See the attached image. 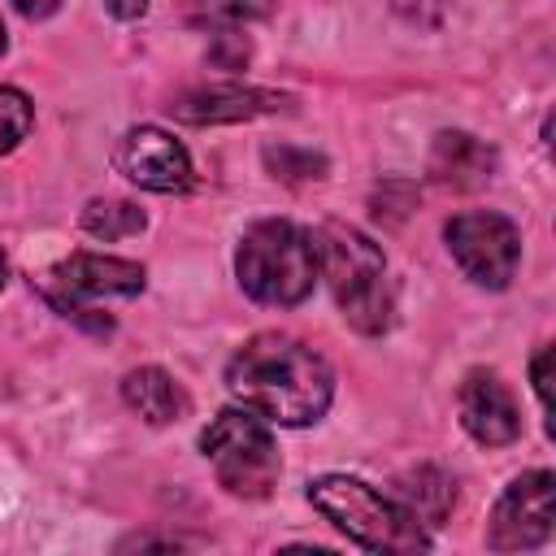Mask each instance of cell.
Here are the masks:
<instances>
[{
  "label": "cell",
  "instance_id": "1",
  "mask_svg": "<svg viewBox=\"0 0 556 556\" xmlns=\"http://www.w3.org/2000/svg\"><path fill=\"white\" fill-rule=\"evenodd\" d=\"M226 391L269 426H313L334 400V374L308 343L261 330L226 361Z\"/></svg>",
  "mask_w": 556,
  "mask_h": 556
},
{
  "label": "cell",
  "instance_id": "2",
  "mask_svg": "<svg viewBox=\"0 0 556 556\" xmlns=\"http://www.w3.org/2000/svg\"><path fill=\"white\" fill-rule=\"evenodd\" d=\"M313 248H317V274H326L343 321L356 334H382L391 326V282H387L382 248L343 222H326L313 235Z\"/></svg>",
  "mask_w": 556,
  "mask_h": 556
},
{
  "label": "cell",
  "instance_id": "3",
  "mask_svg": "<svg viewBox=\"0 0 556 556\" xmlns=\"http://www.w3.org/2000/svg\"><path fill=\"white\" fill-rule=\"evenodd\" d=\"M239 287L269 308H291L313 295L317 282V248L313 235L287 217L252 222L235 252Z\"/></svg>",
  "mask_w": 556,
  "mask_h": 556
},
{
  "label": "cell",
  "instance_id": "4",
  "mask_svg": "<svg viewBox=\"0 0 556 556\" xmlns=\"http://www.w3.org/2000/svg\"><path fill=\"white\" fill-rule=\"evenodd\" d=\"M308 504L365 552H426L430 547L426 526L395 495H382L378 486L361 478L321 473L308 482Z\"/></svg>",
  "mask_w": 556,
  "mask_h": 556
},
{
  "label": "cell",
  "instance_id": "5",
  "mask_svg": "<svg viewBox=\"0 0 556 556\" xmlns=\"http://www.w3.org/2000/svg\"><path fill=\"white\" fill-rule=\"evenodd\" d=\"M200 452L213 465L222 491L235 500H265L278 482V469H282L274 426L243 404L222 408L200 430Z\"/></svg>",
  "mask_w": 556,
  "mask_h": 556
},
{
  "label": "cell",
  "instance_id": "6",
  "mask_svg": "<svg viewBox=\"0 0 556 556\" xmlns=\"http://www.w3.org/2000/svg\"><path fill=\"white\" fill-rule=\"evenodd\" d=\"M143 287H148V274L139 261L104 256V252H74L39 278V295L61 317H74V321H87V313H96V304L130 300Z\"/></svg>",
  "mask_w": 556,
  "mask_h": 556
},
{
  "label": "cell",
  "instance_id": "7",
  "mask_svg": "<svg viewBox=\"0 0 556 556\" xmlns=\"http://www.w3.org/2000/svg\"><path fill=\"white\" fill-rule=\"evenodd\" d=\"M443 239H447L456 269L473 287L504 291L521 265V235L504 213H491V208L456 213V217H447Z\"/></svg>",
  "mask_w": 556,
  "mask_h": 556
},
{
  "label": "cell",
  "instance_id": "8",
  "mask_svg": "<svg viewBox=\"0 0 556 556\" xmlns=\"http://www.w3.org/2000/svg\"><path fill=\"white\" fill-rule=\"evenodd\" d=\"M556 521V478L552 469H530L504 486V495L491 508L486 521V547L491 552H526L547 543Z\"/></svg>",
  "mask_w": 556,
  "mask_h": 556
},
{
  "label": "cell",
  "instance_id": "9",
  "mask_svg": "<svg viewBox=\"0 0 556 556\" xmlns=\"http://www.w3.org/2000/svg\"><path fill=\"white\" fill-rule=\"evenodd\" d=\"M113 165L122 178L156 195L191 187V152L161 126H130L113 148Z\"/></svg>",
  "mask_w": 556,
  "mask_h": 556
},
{
  "label": "cell",
  "instance_id": "10",
  "mask_svg": "<svg viewBox=\"0 0 556 556\" xmlns=\"http://www.w3.org/2000/svg\"><path fill=\"white\" fill-rule=\"evenodd\" d=\"M456 413H460L465 434L482 447H504L521 434L517 400L500 382V374H491V369H469L465 374V382L456 391Z\"/></svg>",
  "mask_w": 556,
  "mask_h": 556
},
{
  "label": "cell",
  "instance_id": "11",
  "mask_svg": "<svg viewBox=\"0 0 556 556\" xmlns=\"http://www.w3.org/2000/svg\"><path fill=\"white\" fill-rule=\"evenodd\" d=\"M282 104H291V100L278 96V91H265V87L213 83V87L182 91L169 104V113L178 122H191V126H213V122H248V117H261V113H278Z\"/></svg>",
  "mask_w": 556,
  "mask_h": 556
},
{
  "label": "cell",
  "instance_id": "12",
  "mask_svg": "<svg viewBox=\"0 0 556 556\" xmlns=\"http://www.w3.org/2000/svg\"><path fill=\"white\" fill-rule=\"evenodd\" d=\"M495 174V148L465 130H439L430 143V178L456 191H473Z\"/></svg>",
  "mask_w": 556,
  "mask_h": 556
},
{
  "label": "cell",
  "instance_id": "13",
  "mask_svg": "<svg viewBox=\"0 0 556 556\" xmlns=\"http://www.w3.org/2000/svg\"><path fill=\"white\" fill-rule=\"evenodd\" d=\"M122 400L148 421V426H169V421H182L191 400L187 391L174 382V374H165L161 365H139L122 378Z\"/></svg>",
  "mask_w": 556,
  "mask_h": 556
},
{
  "label": "cell",
  "instance_id": "14",
  "mask_svg": "<svg viewBox=\"0 0 556 556\" xmlns=\"http://www.w3.org/2000/svg\"><path fill=\"white\" fill-rule=\"evenodd\" d=\"M395 500L421 521V526H443V517L456 504V482L439 465H417L395 482Z\"/></svg>",
  "mask_w": 556,
  "mask_h": 556
},
{
  "label": "cell",
  "instance_id": "15",
  "mask_svg": "<svg viewBox=\"0 0 556 556\" xmlns=\"http://www.w3.org/2000/svg\"><path fill=\"white\" fill-rule=\"evenodd\" d=\"M265 17H274V0H191V26L213 35H235Z\"/></svg>",
  "mask_w": 556,
  "mask_h": 556
},
{
  "label": "cell",
  "instance_id": "16",
  "mask_svg": "<svg viewBox=\"0 0 556 556\" xmlns=\"http://www.w3.org/2000/svg\"><path fill=\"white\" fill-rule=\"evenodd\" d=\"M143 226H148V217H143V208L130 204V200H91V204L83 208V230L96 235V239H104V243L130 239V235H139Z\"/></svg>",
  "mask_w": 556,
  "mask_h": 556
},
{
  "label": "cell",
  "instance_id": "17",
  "mask_svg": "<svg viewBox=\"0 0 556 556\" xmlns=\"http://www.w3.org/2000/svg\"><path fill=\"white\" fill-rule=\"evenodd\" d=\"M35 126V104L17 87H0V156H9Z\"/></svg>",
  "mask_w": 556,
  "mask_h": 556
},
{
  "label": "cell",
  "instance_id": "18",
  "mask_svg": "<svg viewBox=\"0 0 556 556\" xmlns=\"http://www.w3.org/2000/svg\"><path fill=\"white\" fill-rule=\"evenodd\" d=\"M265 161L274 165V178H321V169H326L321 156H313V152H295V148H278V152L269 148Z\"/></svg>",
  "mask_w": 556,
  "mask_h": 556
},
{
  "label": "cell",
  "instance_id": "19",
  "mask_svg": "<svg viewBox=\"0 0 556 556\" xmlns=\"http://www.w3.org/2000/svg\"><path fill=\"white\" fill-rule=\"evenodd\" d=\"M547 374H552V348H539V356H534V365H530V382H534V395H539V404H543V413H547Z\"/></svg>",
  "mask_w": 556,
  "mask_h": 556
},
{
  "label": "cell",
  "instance_id": "20",
  "mask_svg": "<svg viewBox=\"0 0 556 556\" xmlns=\"http://www.w3.org/2000/svg\"><path fill=\"white\" fill-rule=\"evenodd\" d=\"M104 4H109V13H113L117 22H135V17L148 13V0H104Z\"/></svg>",
  "mask_w": 556,
  "mask_h": 556
},
{
  "label": "cell",
  "instance_id": "21",
  "mask_svg": "<svg viewBox=\"0 0 556 556\" xmlns=\"http://www.w3.org/2000/svg\"><path fill=\"white\" fill-rule=\"evenodd\" d=\"M22 17H48V13H56L61 9V0H9Z\"/></svg>",
  "mask_w": 556,
  "mask_h": 556
},
{
  "label": "cell",
  "instance_id": "22",
  "mask_svg": "<svg viewBox=\"0 0 556 556\" xmlns=\"http://www.w3.org/2000/svg\"><path fill=\"white\" fill-rule=\"evenodd\" d=\"M4 278H9V261H4V248H0V291H4Z\"/></svg>",
  "mask_w": 556,
  "mask_h": 556
},
{
  "label": "cell",
  "instance_id": "23",
  "mask_svg": "<svg viewBox=\"0 0 556 556\" xmlns=\"http://www.w3.org/2000/svg\"><path fill=\"white\" fill-rule=\"evenodd\" d=\"M4 43H9V39H4V22H0V52H4Z\"/></svg>",
  "mask_w": 556,
  "mask_h": 556
}]
</instances>
